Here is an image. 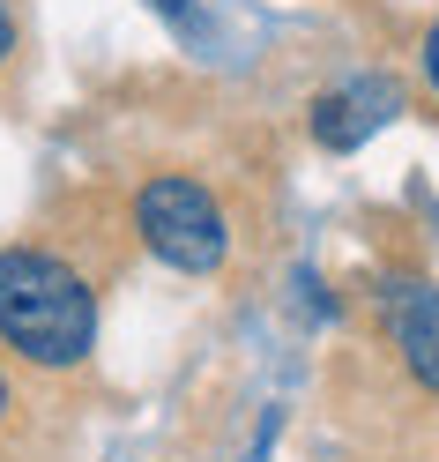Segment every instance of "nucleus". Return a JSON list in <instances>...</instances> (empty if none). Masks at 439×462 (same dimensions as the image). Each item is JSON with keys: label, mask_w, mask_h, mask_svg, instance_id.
<instances>
[{"label": "nucleus", "mask_w": 439, "mask_h": 462, "mask_svg": "<svg viewBox=\"0 0 439 462\" xmlns=\"http://www.w3.org/2000/svg\"><path fill=\"white\" fill-rule=\"evenodd\" d=\"M0 343L23 365L68 373L97 343V291L52 246H0Z\"/></svg>", "instance_id": "obj_1"}, {"label": "nucleus", "mask_w": 439, "mask_h": 462, "mask_svg": "<svg viewBox=\"0 0 439 462\" xmlns=\"http://www.w3.org/2000/svg\"><path fill=\"white\" fill-rule=\"evenodd\" d=\"M134 231H142V246H150L164 269H179V276H216L224 254H231L216 194L201 180H187V171H157V180L134 194Z\"/></svg>", "instance_id": "obj_2"}, {"label": "nucleus", "mask_w": 439, "mask_h": 462, "mask_svg": "<svg viewBox=\"0 0 439 462\" xmlns=\"http://www.w3.org/2000/svg\"><path fill=\"white\" fill-rule=\"evenodd\" d=\"M402 112V90L388 75H358V82H343V90H320L313 97V112H306V127H313V142L320 150H358L365 134H380Z\"/></svg>", "instance_id": "obj_3"}, {"label": "nucleus", "mask_w": 439, "mask_h": 462, "mask_svg": "<svg viewBox=\"0 0 439 462\" xmlns=\"http://www.w3.org/2000/svg\"><path fill=\"white\" fill-rule=\"evenodd\" d=\"M395 351L409 365V381L425 395H439V283L395 291Z\"/></svg>", "instance_id": "obj_4"}, {"label": "nucleus", "mask_w": 439, "mask_h": 462, "mask_svg": "<svg viewBox=\"0 0 439 462\" xmlns=\"http://www.w3.org/2000/svg\"><path fill=\"white\" fill-rule=\"evenodd\" d=\"M15 45H23V23H15V8H8V0H0V68L15 60Z\"/></svg>", "instance_id": "obj_5"}, {"label": "nucleus", "mask_w": 439, "mask_h": 462, "mask_svg": "<svg viewBox=\"0 0 439 462\" xmlns=\"http://www.w3.org/2000/svg\"><path fill=\"white\" fill-rule=\"evenodd\" d=\"M417 60H425V90L439 97V23H432V31H425V52H417Z\"/></svg>", "instance_id": "obj_6"}, {"label": "nucleus", "mask_w": 439, "mask_h": 462, "mask_svg": "<svg viewBox=\"0 0 439 462\" xmlns=\"http://www.w3.org/2000/svg\"><path fill=\"white\" fill-rule=\"evenodd\" d=\"M150 8H157L164 23H187V0H150Z\"/></svg>", "instance_id": "obj_7"}, {"label": "nucleus", "mask_w": 439, "mask_h": 462, "mask_svg": "<svg viewBox=\"0 0 439 462\" xmlns=\"http://www.w3.org/2000/svg\"><path fill=\"white\" fill-rule=\"evenodd\" d=\"M8 411H15V395H8V373H0V425H8Z\"/></svg>", "instance_id": "obj_8"}]
</instances>
